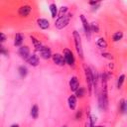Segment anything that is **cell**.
Here are the masks:
<instances>
[{
	"label": "cell",
	"instance_id": "9",
	"mask_svg": "<svg viewBox=\"0 0 127 127\" xmlns=\"http://www.w3.org/2000/svg\"><path fill=\"white\" fill-rule=\"evenodd\" d=\"M39 53H40L41 58H43L44 60H49V59H52V57H53V54H52L51 49L49 47H46V46H44L43 49Z\"/></svg>",
	"mask_w": 127,
	"mask_h": 127
},
{
	"label": "cell",
	"instance_id": "5",
	"mask_svg": "<svg viewBox=\"0 0 127 127\" xmlns=\"http://www.w3.org/2000/svg\"><path fill=\"white\" fill-rule=\"evenodd\" d=\"M32 12V6L29 5V4H24L22 6L19 7L18 9V16L19 17H28Z\"/></svg>",
	"mask_w": 127,
	"mask_h": 127
},
{
	"label": "cell",
	"instance_id": "3",
	"mask_svg": "<svg viewBox=\"0 0 127 127\" xmlns=\"http://www.w3.org/2000/svg\"><path fill=\"white\" fill-rule=\"evenodd\" d=\"M84 75H85V81L87 83V89L89 94L92 92L93 87V77H92V68L89 66H84Z\"/></svg>",
	"mask_w": 127,
	"mask_h": 127
},
{
	"label": "cell",
	"instance_id": "28",
	"mask_svg": "<svg viewBox=\"0 0 127 127\" xmlns=\"http://www.w3.org/2000/svg\"><path fill=\"white\" fill-rule=\"evenodd\" d=\"M85 127H96V126H95V123H93V122L90 120V118L88 117V119H87V121H86V123H85Z\"/></svg>",
	"mask_w": 127,
	"mask_h": 127
},
{
	"label": "cell",
	"instance_id": "6",
	"mask_svg": "<svg viewBox=\"0 0 127 127\" xmlns=\"http://www.w3.org/2000/svg\"><path fill=\"white\" fill-rule=\"evenodd\" d=\"M80 20H81V23H82V28H83V31H84V34L85 36L89 39L90 38V35H91V31H90V24L88 23L87 19L85 18L84 15H80Z\"/></svg>",
	"mask_w": 127,
	"mask_h": 127
},
{
	"label": "cell",
	"instance_id": "26",
	"mask_svg": "<svg viewBox=\"0 0 127 127\" xmlns=\"http://www.w3.org/2000/svg\"><path fill=\"white\" fill-rule=\"evenodd\" d=\"M67 10H68V7H67V6H62V7L60 8V16H63V15L67 14V13H66Z\"/></svg>",
	"mask_w": 127,
	"mask_h": 127
},
{
	"label": "cell",
	"instance_id": "37",
	"mask_svg": "<svg viewBox=\"0 0 127 127\" xmlns=\"http://www.w3.org/2000/svg\"><path fill=\"white\" fill-rule=\"evenodd\" d=\"M62 127H67V126H66V125H64V126H62Z\"/></svg>",
	"mask_w": 127,
	"mask_h": 127
},
{
	"label": "cell",
	"instance_id": "27",
	"mask_svg": "<svg viewBox=\"0 0 127 127\" xmlns=\"http://www.w3.org/2000/svg\"><path fill=\"white\" fill-rule=\"evenodd\" d=\"M101 57L104 58V59H107V60H109V61L113 60V56H112L111 54H109V53H102V54H101Z\"/></svg>",
	"mask_w": 127,
	"mask_h": 127
},
{
	"label": "cell",
	"instance_id": "22",
	"mask_svg": "<svg viewBox=\"0 0 127 127\" xmlns=\"http://www.w3.org/2000/svg\"><path fill=\"white\" fill-rule=\"evenodd\" d=\"M74 93H75V96H76V97L82 98V97L84 96V94H85V88H84L83 86H79V87L76 89V91H75Z\"/></svg>",
	"mask_w": 127,
	"mask_h": 127
},
{
	"label": "cell",
	"instance_id": "35",
	"mask_svg": "<svg viewBox=\"0 0 127 127\" xmlns=\"http://www.w3.org/2000/svg\"><path fill=\"white\" fill-rule=\"evenodd\" d=\"M10 127H20V126H19V124H12Z\"/></svg>",
	"mask_w": 127,
	"mask_h": 127
},
{
	"label": "cell",
	"instance_id": "11",
	"mask_svg": "<svg viewBox=\"0 0 127 127\" xmlns=\"http://www.w3.org/2000/svg\"><path fill=\"white\" fill-rule=\"evenodd\" d=\"M37 25L42 30H47L50 28V22L45 18H39L37 19Z\"/></svg>",
	"mask_w": 127,
	"mask_h": 127
},
{
	"label": "cell",
	"instance_id": "17",
	"mask_svg": "<svg viewBox=\"0 0 127 127\" xmlns=\"http://www.w3.org/2000/svg\"><path fill=\"white\" fill-rule=\"evenodd\" d=\"M49 9H50L52 18L55 19L57 17V15H58V6L56 5V3H51L50 6H49Z\"/></svg>",
	"mask_w": 127,
	"mask_h": 127
},
{
	"label": "cell",
	"instance_id": "23",
	"mask_svg": "<svg viewBox=\"0 0 127 127\" xmlns=\"http://www.w3.org/2000/svg\"><path fill=\"white\" fill-rule=\"evenodd\" d=\"M92 77H93V86H94V89H95V88L97 87L99 77H98V73H97V71L94 70V69H92Z\"/></svg>",
	"mask_w": 127,
	"mask_h": 127
},
{
	"label": "cell",
	"instance_id": "32",
	"mask_svg": "<svg viewBox=\"0 0 127 127\" xmlns=\"http://www.w3.org/2000/svg\"><path fill=\"white\" fill-rule=\"evenodd\" d=\"M99 7H100V2H99L97 5H95V6H92V9H91V10H92V11H95V10H97Z\"/></svg>",
	"mask_w": 127,
	"mask_h": 127
},
{
	"label": "cell",
	"instance_id": "21",
	"mask_svg": "<svg viewBox=\"0 0 127 127\" xmlns=\"http://www.w3.org/2000/svg\"><path fill=\"white\" fill-rule=\"evenodd\" d=\"M18 72L20 74L21 77H25L27 74H28V68L26 65H20L18 67Z\"/></svg>",
	"mask_w": 127,
	"mask_h": 127
},
{
	"label": "cell",
	"instance_id": "16",
	"mask_svg": "<svg viewBox=\"0 0 127 127\" xmlns=\"http://www.w3.org/2000/svg\"><path fill=\"white\" fill-rule=\"evenodd\" d=\"M96 46H97L99 49H106L107 46H108V44H107L106 40H105L103 37H100V38H98L97 41H96Z\"/></svg>",
	"mask_w": 127,
	"mask_h": 127
},
{
	"label": "cell",
	"instance_id": "31",
	"mask_svg": "<svg viewBox=\"0 0 127 127\" xmlns=\"http://www.w3.org/2000/svg\"><path fill=\"white\" fill-rule=\"evenodd\" d=\"M0 35H1V43H4V42L6 41V35H5L3 32H2Z\"/></svg>",
	"mask_w": 127,
	"mask_h": 127
},
{
	"label": "cell",
	"instance_id": "29",
	"mask_svg": "<svg viewBox=\"0 0 127 127\" xmlns=\"http://www.w3.org/2000/svg\"><path fill=\"white\" fill-rule=\"evenodd\" d=\"M0 48H1V49H0V53H1V55H2V56H8L9 52H8V51H7L3 46H1Z\"/></svg>",
	"mask_w": 127,
	"mask_h": 127
},
{
	"label": "cell",
	"instance_id": "20",
	"mask_svg": "<svg viewBox=\"0 0 127 127\" xmlns=\"http://www.w3.org/2000/svg\"><path fill=\"white\" fill-rule=\"evenodd\" d=\"M122 38H123V32H121V31H117L112 35V41L115 43L122 40Z\"/></svg>",
	"mask_w": 127,
	"mask_h": 127
},
{
	"label": "cell",
	"instance_id": "12",
	"mask_svg": "<svg viewBox=\"0 0 127 127\" xmlns=\"http://www.w3.org/2000/svg\"><path fill=\"white\" fill-rule=\"evenodd\" d=\"M27 63L32 65V66H37L39 65V63H40V60H39V57L36 55V54H32L30 55V57L27 59Z\"/></svg>",
	"mask_w": 127,
	"mask_h": 127
},
{
	"label": "cell",
	"instance_id": "13",
	"mask_svg": "<svg viewBox=\"0 0 127 127\" xmlns=\"http://www.w3.org/2000/svg\"><path fill=\"white\" fill-rule=\"evenodd\" d=\"M67 104H68V107L69 109L71 110H74L76 108V105H77V97L73 94H71L68 98H67Z\"/></svg>",
	"mask_w": 127,
	"mask_h": 127
},
{
	"label": "cell",
	"instance_id": "30",
	"mask_svg": "<svg viewBox=\"0 0 127 127\" xmlns=\"http://www.w3.org/2000/svg\"><path fill=\"white\" fill-rule=\"evenodd\" d=\"M74 117H75V120H79V119H81V117H82V110H78V111H76Z\"/></svg>",
	"mask_w": 127,
	"mask_h": 127
},
{
	"label": "cell",
	"instance_id": "34",
	"mask_svg": "<svg viewBox=\"0 0 127 127\" xmlns=\"http://www.w3.org/2000/svg\"><path fill=\"white\" fill-rule=\"evenodd\" d=\"M108 67L111 68V69H113V68H114V64H113V63H110V64H108Z\"/></svg>",
	"mask_w": 127,
	"mask_h": 127
},
{
	"label": "cell",
	"instance_id": "36",
	"mask_svg": "<svg viewBox=\"0 0 127 127\" xmlns=\"http://www.w3.org/2000/svg\"><path fill=\"white\" fill-rule=\"evenodd\" d=\"M96 127H106V126H104V125H98V126H96Z\"/></svg>",
	"mask_w": 127,
	"mask_h": 127
},
{
	"label": "cell",
	"instance_id": "18",
	"mask_svg": "<svg viewBox=\"0 0 127 127\" xmlns=\"http://www.w3.org/2000/svg\"><path fill=\"white\" fill-rule=\"evenodd\" d=\"M30 114H31L32 118H34V119H37V118H38V116H39V107H38L37 104H34V105L31 107Z\"/></svg>",
	"mask_w": 127,
	"mask_h": 127
},
{
	"label": "cell",
	"instance_id": "8",
	"mask_svg": "<svg viewBox=\"0 0 127 127\" xmlns=\"http://www.w3.org/2000/svg\"><path fill=\"white\" fill-rule=\"evenodd\" d=\"M18 54H19V56L22 58V59H24V60H26L27 61V59L30 57V49H29V47L28 46H22V47H20L19 48V51H18Z\"/></svg>",
	"mask_w": 127,
	"mask_h": 127
},
{
	"label": "cell",
	"instance_id": "15",
	"mask_svg": "<svg viewBox=\"0 0 127 127\" xmlns=\"http://www.w3.org/2000/svg\"><path fill=\"white\" fill-rule=\"evenodd\" d=\"M24 42V36L21 33H17L14 37V46L16 47H22V44Z\"/></svg>",
	"mask_w": 127,
	"mask_h": 127
},
{
	"label": "cell",
	"instance_id": "2",
	"mask_svg": "<svg viewBox=\"0 0 127 127\" xmlns=\"http://www.w3.org/2000/svg\"><path fill=\"white\" fill-rule=\"evenodd\" d=\"M73 41H74V46H75V51L77 53V56L79 57L80 60H83V49H82V43H81V38L80 35L77 31H73L72 33Z\"/></svg>",
	"mask_w": 127,
	"mask_h": 127
},
{
	"label": "cell",
	"instance_id": "24",
	"mask_svg": "<svg viewBox=\"0 0 127 127\" xmlns=\"http://www.w3.org/2000/svg\"><path fill=\"white\" fill-rule=\"evenodd\" d=\"M125 74L124 73H122V74H120L119 75V77H118V79H117V83H116V85H117V88H121V86L123 85V83H124V81H125Z\"/></svg>",
	"mask_w": 127,
	"mask_h": 127
},
{
	"label": "cell",
	"instance_id": "25",
	"mask_svg": "<svg viewBox=\"0 0 127 127\" xmlns=\"http://www.w3.org/2000/svg\"><path fill=\"white\" fill-rule=\"evenodd\" d=\"M90 31L93 32V33H99V26H98V24L95 23V22L90 23Z\"/></svg>",
	"mask_w": 127,
	"mask_h": 127
},
{
	"label": "cell",
	"instance_id": "14",
	"mask_svg": "<svg viewBox=\"0 0 127 127\" xmlns=\"http://www.w3.org/2000/svg\"><path fill=\"white\" fill-rule=\"evenodd\" d=\"M30 39L32 40V43H33V45H34V48H35V50L37 51V52H40L42 49H43V45H42V43H41V41L39 40V39H37L36 37H34V36H30Z\"/></svg>",
	"mask_w": 127,
	"mask_h": 127
},
{
	"label": "cell",
	"instance_id": "19",
	"mask_svg": "<svg viewBox=\"0 0 127 127\" xmlns=\"http://www.w3.org/2000/svg\"><path fill=\"white\" fill-rule=\"evenodd\" d=\"M119 111L122 113V114H125L127 113V99H122L120 101V107H119Z\"/></svg>",
	"mask_w": 127,
	"mask_h": 127
},
{
	"label": "cell",
	"instance_id": "7",
	"mask_svg": "<svg viewBox=\"0 0 127 127\" xmlns=\"http://www.w3.org/2000/svg\"><path fill=\"white\" fill-rule=\"evenodd\" d=\"M52 60H53L54 64H57V65L63 66V65H64V64H65V60H64V55H62V54H59V53L54 54L53 57H52Z\"/></svg>",
	"mask_w": 127,
	"mask_h": 127
},
{
	"label": "cell",
	"instance_id": "4",
	"mask_svg": "<svg viewBox=\"0 0 127 127\" xmlns=\"http://www.w3.org/2000/svg\"><path fill=\"white\" fill-rule=\"evenodd\" d=\"M64 58L65 60V64L69 66H74L75 64V58L73 56V53L68 50V49H65L64 51Z\"/></svg>",
	"mask_w": 127,
	"mask_h": 127
},
{
	"label": "cell",
	"instance_id": "33",
	"mask_svg": "<svg viewBox=\"0 0 127 127\" xmlns=\"http://www.w3.org/2000/svg\"><path fill=\"white\" fill-rule=\"evenodd\" d=\"M99 2L98 1H90L89 2V5H91V6H95V5H97Z\"/></svg>",
	"mask_w": 127,
	"mask_h": 127
},
{
	"label": "cell",
	"instance_id": "10",
	"mask_svg": "<svg viewBox=\"0 0 127 127\" xmlns=\"http://www.w3.org/2000/svg\"><path fill=\"white\" fill-rule=\"evenodd\" d=\"M68 85H69V89L73 92L76 91V89L79 87V82H78V78L76 76H71L69 81H68Z\"/></svg>",
	"mask_w": 127,
	"mask_h": 127
},
{
	"label": "cell",
	"instance_id": "1",
	"mask_svg": "<svg viewBox=\"0 0 127 127\" xmlns=\"http://www.w3.org/2000/svg\"><path fill=\"white\" fill-rule=\"evenodd\" d=\"M72 18V14L71 13H67L65 15H63V16H60L56 22H55V27L58 29V30H63L64 28L67 27L70 20Z\"/></svg>",
	"mask_w": 127,
	"mask_h": 127
}]
</instances>
